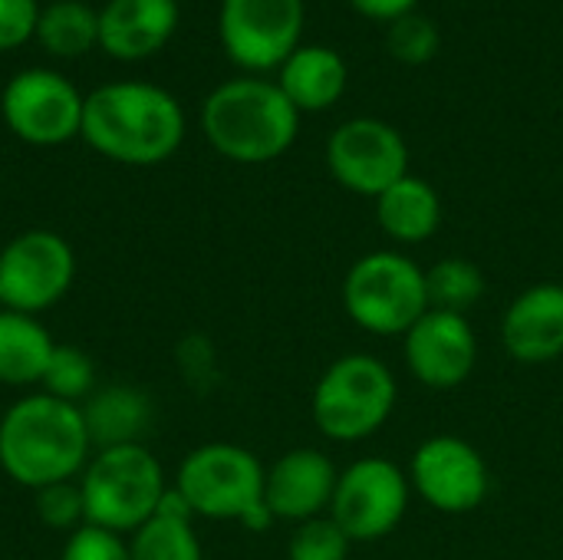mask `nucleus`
Segmentation results:
<instances>
[{
    "label": "nucleus",
    "mask_w": 563,
    "mask_h": 560,
    "mask_svg": "<svg viewBox=\"0 0 563 560\" xmlns=\"http://www.w3.org/2000/svg\"><path fill=\"white\" fill-rule=\"evenodd\" d=\"M79 488L86 505V525L129 538L158 512L168 482L162 462L142 442H132L96 449L79 475Z\"/></svg>",
    "instance_id": "obj_5"
},
{
    "label": "nucleus",
    "mask_w": 563,
    "mask_h": 560,
    "mask_svg": "<svg viewBox=\"0 0 563 560\" xmlns=\"http://www.w3.org/2000/svg\"><path fill=\"white\" fill-rule=\"evenodd\" d=\"M76 281V254L56 231L33 228L0 248V304L20 314L56 307Z\"/></svg>",
    "instance_id": "obj_9"
},
{
    "label": "nucleus",
    "mask_w": 563,
    "mask_h": 560,
    "mask_svg": "<svg viewBox=\"0 0 563 560\" xmlns=\"http://www.w3.org/2000/svg\"><path fill=\"white\" fill-rule=\"evenodd\" d=\"M376 224L396 244H422L442 224V198L426 178L409 172L376 198Z\"/></svg>",
    "instance_id": "obj_19"
},
{
    "label": "nucleus",
    "mask_w": 563,
    "mask_h": 560,
    "mask_svg": "<svg viewBox=\"0 0 563 560\" xmlns=\"http://www.w3.org/2000/svg\"><path fill=\"white\" fill-rule=\"evenodd\" d=\"M485 287H488V281H485L482 267L475 261H468V257H439L426 271L429 310L465 317L482 300Z\"/></svg>",
    "instance_id": "obj_23"
},
{
    "label": "nucleus",
    "mask_w": 563,
    "mask_h": 560,
    "mask_svg": "<svg viewBox=\"0 0 563 560\" xmlns=\"http://www.w3.org/2000/svg\"><path fill=\"white\" fill-rule=\"evenodd\" d=\"M303 17V0H221L218 33L238 66L264 73L300 46Z\"/></svg>",
    "instance_id": "obj_12"
},
{
    "label": "nucleus",
    "mask_w": 563,
    "mask_h": 560,
    "mask_svg": "<svg viewBox=\"0 0 563 560\" xmlns=\"http://www.w3.org/2000/svg\"><path fill=\"white\" fill-rule=\"evenodd\" d=\"M346 317L373 337H406L429 310L426 267L399 251H373L353 261L343 277Z\"/></svg>",
    "instance_id": "obj_7"
},
{
    "label": "nucleus",
    "mask_w": 563,
    "mask_h": 560,
    "mask_svg": "<svg viewBox=\"0 0 563 560\" xmlns=\"http://www.w3.org/2000/svg\"><path fill=\"white\" fill-rule=\"evenodd\" d=\"M336 465L320 449H290L264 475V505L274 521L303 525L330 515L336 492Z\"/></svg>",
    "instance_id": "obj_15"
},
{
    "label": "nucleus",
    "mask_w": 563,
    "mask_h": 560,
    "mask_svg": "<svg viewBox=\"0 0 563 560\" xmlns=\"http://www.w3.org/2000/svg\"><path fill=\"white\" fill-rule=\"evenodd\" d=\"M86 96L53 69L16 73L0 96V112L10 132L30 145H63L82 132Z\"/></svg>",
    "instance_id": "obj_11"
},
{
    "label": "nucleus",
    "mask_w": 563,
    "mask_h": 560,
    "mask_svg": "<svg viewBox=\"0 0 563 560\" xmlns=\"http://www.w3.org/2000/svg\"><path fill=\"white\" fill-rule=\"evenodd\" d=\"M79 135L112 162L158 165L181 149L185 112L178 99L155 83H106L86 96Z\"/></svg>",
    "instance_id": "obj_1"
},
{
    "label": "nucleus",
    "mask_w": 563,
    "mask_h": 560,
    "mask_svg": "<svg viewBox=\"0 0 563 560\" xmlns=\"http://www.w3.org/2000/svg\"><path fill=\"white\" fill-rule=\"evenodd\" d=\"M409 502V475L389 459L366 455L340 472L330 518L346 531L353 545H369L402 525Z\"/></svg>",
    "instance_id": "obj_8"
},
{
    "label": "nucleus",
    "mask_w": 563,
    "mask_h": 560,
    "mask_svg": "<svg viewBox=\"0 0 563 560\" xmlns=\"http://www.w3.org/2000/svg\"><path fill=\"white\" fill-rule=\"evenodd\" d=\"M79 409L86 419L92 452L142 442V432L152 419L148 396L135 386H102Z\"/></svg>",
    "instance_id": "obj_20"
},
{
    "label": "nucleus",
    "mask_w": 563,
    "mask_h": 560,
    "mask_svg": "<svg viewBox=\"0 0 563 560\" xmlns=\"http://www.w3.org/2000/svg\"><path fill=\"white\" fill-rule=\"evenodd\" d=\"M56 340L49 330L20 310H0V383L3 386H33L43 380V370L53 356Z\"/></svg>",
    "instance_id": "obj_21"
},
{
    "label": "nucleus",
    "mask_w": 563,
    "mask_h": 560,
    "mask_svg": "<svg viewBox=\"0 0 563 560\" xmlns=\"http://www.w3.org/2000/svg\"><path fill=\"white\" fill-rule=\"evenodd\" d=\"M201 129L218 155L241 165H264L297 142L300 112L277 83L238 76L205 99Z\"/></svg>",
    "instance_id": "obj_3"
},
{
    "label": "nucleus",
    "mask_w": 563,
    "mask_h": 560,
    "mask_svg": "<svg viewBox=\"0 0 563 560\" xmlns=\"http://www.w3.org/2000/svg\"><path fill=\"white\" fill-rule=\"evenodd\" d=\"M0 310H3V304H0Z\"/></svg>",
    "instance_id": "obj_32"
},
{
    "label": "nucleus",
    "mask_w": 563,
    "mask_h": 560,
    "mask_svg": "<svg viewBox=\"0 0 563 560\" xmlns=\"http://www.w3.org/2000/svg\"><path fill=\"white\" fill-rule=\"evenodd\" d=\"M267 469L254 452L234 442H208L185 455L175 488L195 518L238 521L247 531H267L274 515L264 505Z\"/></svg>",
    "instance_id": "obj_4"
},
{
    "label": "nucleus",
    "mask_w": 563,
    "mask_h": 560,
    "mask_svg": "<svg viewBox=\"0 0 563 560\" xmlns=\"http://www.w3.org/2000/svg\"><path fill=\"white\" fill-rule=\"evenodd\" d=\"M350 69L346 59L320 43L297 46L277 69V86L294 102L297 112H323L346 92Z\"/></svg>",
    "instance_id": "obj_18"
},
{
    "label": "nucleus",
    "mask_w": 563,
    "mask_h": 560,
    "mask_svg": "<svg viewBox=\"0 0 563 560\" xmlns=\"http://www.w3.org/2000/svg\"><path fill=\"white\" fill-rule=\"evenodd\" d=\"M178 26V0H109L99 10V46L115 59L162 50Z\"/></svg>",
    "instance_id": "obj_17"
},
{
    "label": "nucleus",
    "mask_w": 563,
    "mask_h": 560,
    "mask_svg": "<svg viewBox=\"0 0 563 560\" xmlns=\"http://www.w3.org/2000/svg\"><path fill=\"white\" fill-rule=\"evenodd\" d=\"M327 168L346 191L376 201L389 185L409 175L406 135L386 119H350L336 125L327 142Z\"/></svg>",
    "instance_id": "obj_10"
},
{
    "label": "nucleus",
    "mask_w": 563,
    "mask_h": 560,
    "mask_svg": "<svg viewBox=\"0 0 563 560\" xmlns=\"http://www.w3.org/2000/svg\"><path fill=\"white\" fill-rule=\"evenodd\" d=\"M396 396V376L379 356L346 353L320 373L310 396V416L327 439L363 442L389 422Z\"/></svg>",
    "instance_id": "obj_6"
},
{
    "label": "nucleus",
    "mask_w": 563,
    "mask_h": 560,
    "mask_svg": "<svg viewBox=\"0 0 563 560\" xmlns=\"http://www.w3.org/2000/svg\"><path fill=\"white\" fill-rule=\"evenodd\" d=\"M402 356L416 383L429 389H455L475 373L478 337L465 317L426 310L402 337Z\"/></svg>",
    "instance_id": "obj_14"
},
{
    "label": "nucleus",
    "mask_w": 563,
    "mask_h": 560,
    "mask_svg": "<svg viewBox=\"0 0 563 560\" xmlns=\"http://www.w3.org/2000/svg\"><path fill=\"white\" fill-rule=\"evenodd\" d=\"M40 7L36 0H0V50H16L36 36Z\"/></svg>",
    "instance_id": "obj_30"
},
{
    "label": "nucleus",
    "mask_w": 563,
    "mask_h": 560,
    "mask_svg": "<svg viewBox=\"0 0 563 560\" xmlns=\"http://www.w3.org/2000/svg\"><path fill=\"white\" fill-rule=\"evenodd\" d=\"M501 347L511 360L528 366L563 356V284H534L508 304Z\"/></svg>",
    "instance_id": "obj_16"
},
{
    "label": "nucleus",
    "mask_w": 563,
    "mask_h": 560,
    "mask_svg": "<svg viewBox=\"0 0 563 560\" xmlns=\"http://www.w3.org/2000/svg\"><path fill=\"white\" fill-rule=\"evenodd\" d=\"M36 40L56 56H79L99 46V10L82 0H56L40 10Z\"/></svg>",
    "instance_id": "obj_22"
},
{
    "label": "nucleus",
    "mask_w": 563,
    "mask_h": 560,
    "mask_svg": "<svg viewBox=\"0 0 563 560\" xmlns=\"http://www.w3.org/2000/svg\"><path fill=\"white\" fill-rule=\"evenodd\" d=\"M40 386L53 399L82 406L96 393V366H92V360L79 347L56 343L53 347V356H49V363L43 370Z\"/></svg>",
    "instance_id": "obj_25"
},
{
    "label": "nucleus",
    "mask_w": 563,
    "mask_h": 560,
    "mask_svg": "<svg viewBox=\"0 0 563 560\" xmlns=\"http://www.w3.org/2000/svg\"><path fill=\"white\" fill-rule=\"evenodd\" d=\"M129 560H205L195 535V518L152 515L129 535Z\"/></svg>",
    "instance_id": "obj_24"
},
{
    "label": "nucleus",
    "mask_w": 563,
    "mask_h": 560,
    "mask_svg": "<svg viewBox=\"0 0 563 560\" xmlns=\"http://www.w3.org/2000/svg\"><path fill=\"white\" fill-rule=\"evenodd\" d=\"M439 43H442L439 26H435L429 17L416 13V10L406 13V17H399V20H393V23H389V33H386L389 53H393L399 63H406V66H422V63H429V59L439 53Z\"/></svg>",
    "instance_id": "obj_27"
},
{
    "label": "nucleus",
    "mask_w": 563,
    "mask_h": 560,
    "mask_svg": "<svg viewBox=\"0 0 563 560\" xmlns=\"http://www.w3.org/2000/svg\"><path fill=\"white\" fill-rule=\"evenodd\" d=\"M89 459L86 419L73 403L33 393L16 399L0 419V469L30 492L79 479Z\"/></svg>",
    "instance_id": "obj_2"
},
{
    "label": "nucleus",
    "mask_w": 563,
    "mask_h": 560,
    "mask_svg": "<svg viewBox=\"0 0 563 560\" xmlns=\"http://www.w3.org/2000/svg\"><path fill=\"white\" fill-rule=\"evenodd\" d=\"M350 548L353 541L346 531L330 515H320L294 528L287 541V560H346Z\"/></svg>",
    "instance_id": "obj_26"
},
{
    "label": "nucleus",
    "mask_w": 563,
    "mask_h": 560,
    "mask_svg": "<svg viewBox=\"0 0 563 560\" xmlns=\"http://www.w3.org/2000/svg\"><path fill=\"white\" fill-rule=\"evenodd\" d=\"M59 560H129V538L96 525H82L66 535Z\"/></svg>",
    "instance_id": "obj_29"
},
{
    "label": "nucleus",
    "mask_w": 563,
    "mask_h": 560,
    "mask_svg": "<svg viewBox=\"0 0 563 560\" xmlns=\"http://www.w3.org/2000/svg\"><path fill=\"white\" fill-rule=\"evenodd\" d=\"M412 492L442 515H472L492 492L485 455L459 436L426 439L409 462Z\"/></svg>",
    "instance_id": "obj_13"
},
{
    "label": "nucleus",
    "mask_w": 563,
    "mask_h": 560,
    "mask_svg": "<svg viewBox=\"0 0 563 560\" xmlns=\"http://www.w3.org/2000/svg\"><path fill=\"white\" fill-rule=\"evenodd\" d=\"M33 495H36L33 498V508H36L40 525H46L53 531H66V535H73L76 528L86 525V505H82L79 479L46 485V488H40Z\"/></svg>",
    "instance_id": "obj_28"
},
{
    "label": "nucleus",
    "mask_w": 563,
    "mask_h": 560,
    "mask_svg": "<svg viewBox=\"0 0 563 560\" xmlns=\"http://www.w3.org/2000/svg\"><path fill=\"white\" fill-rule=\"evenodd\" d=\"M350 3H353L363 17H369V20H386V23H393V20H399V17H406V13H412L419 0H350Z\"/></svg>",
    "instance_id": "obj_31"
}]
</instances>
